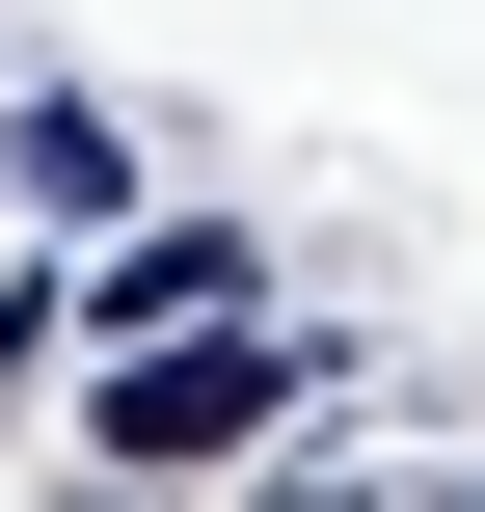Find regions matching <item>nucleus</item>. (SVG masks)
<instances>
[{
	"label": "nucleus",
	"mask_w": 485,
	"mask_h": 512,
	"mask_svg": "<svg viewBox=\"0 0 485 512\" xmlns=\"http://www.w3.org/2000/svg\"><path fill=\"white\" fill-rule=\"evenodd\" d=\"M270 378H297L270 324H135V378H108V432H135V459H216V432H243Z\"/></svg>",
	"instance_id": "f257e3e1"
},
{
	"label": "nucleus",
	"mask_w": 485,
	"mask_h": 512,
	"mask_svg": "<svg viewBox=\"0 0 485 512\" xmlns=\"http://www.w3.org/2000/svg\"><path fill=\"white\" fill-rule=\"evenodd\" d=\"M243 512H432V486H351V459H297V486H243Z\"/></svg>",
	"instance_id": "f03ea898"
},
{
	"label": "nucleus",
	"mask_w": 485,
	"mask_h": 512,
	"mask_svg": "<svg viewBox=\"0 0 485 512\" xmlns=\"http://www.w3.org/2000/svg\"><path fill=\"white\" fill-rule=\"evenodd\" d=\"M432 512H485V486H432Z\"/></svg>",
	"instance_id": "7ed1b4c3"
}]
</instances>
